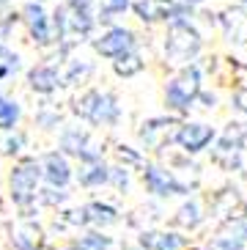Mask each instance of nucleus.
<instances>
[{
	"label": "nucleus",
	"instance_id": "f257e3e1",
	"mask_svg": "<svg viewBox=\"0 0 247 250\" xmlns=\"http://www.w3.org/2000/svg\"><path fill=\"white\" fill-rule=\"evenodd\" d=\"M198 94H201V72H198L195 66H187L176 80L167 83L165 102H167V107H173V110H187Z\"/></svg>",
	"mask_w": 247,
	"mask_h": 250
},
{
	"label": "nucleus",
	"instance_id": "f03ea898",
	"mask_svg": "<svg viewBox=\"0 0 247 250\" xmlns=\"http://www.w3.org/2000/svg\"><path fill=\"white\" fill-rule=\"evenodd\" d=\"M77 113L85 116L94 124H116L118 121V104L110 94H99V91H88L77 102Z\"/></svg>",
	"mask_w": 247,
	"mask_h": 250
},
{
	"label": "nucleus",
	"instance_id": "7ed1b4c3",
	"mask_svg": "<svg viewBox=\"0 0 247 250\" xmlns=\"http://www.w3.org/2000/svg\"><path fill=\"white\" fill-rule=\"evenodd\" d=\"M41 176V165L36 160H25L11 170V198L17 204H28L30 198H36V184Z\"/></svg>",
	"mask_w": 247,
	"mask_h": 250
},
{
	"label": "nucleus",
	"instance_id": "20e7f679",
	"mask_svg": "<svg viewBox=\"0 0 247 250\" xmlns=\"http://www.w3.org/2000/svg\"><path fill=\"white\" fill-rule=\"evenodd\" d=\"M167 55L176 61H189L201 50V39L187 22H176L170 28V36H167Z\"/></svg>",
	"mask_w": 247,
	"mask_h": 250
},
{
	"label": "nucleus",
	"instance_id": "39448f33",
	"mask_svg": "<svg viewBox=\"0 0 247 250\" xmlns=\"http://www.w3.org/2000/svg\"><path fill=\"white\" fill-rule=\"evenodd\" d=\"M143 182L148 187V192H154V195H184V192H189L187 184H182L170 170L157 168V165H148L143 170Z\"/></svg>",
	"mask_w": 247,
	"mask_h": 250
},
{
	"label": "nucleus",
	"instance_id": "423d86ee",
	"mask_svg": "<svg viewBox=\"0 0 247 250\" xmlns=\"http://www.w3.org/2000/svg\"><path fill=\"white\" fill-rule=\"evenodd\" d=\"M96 50L102 52L104 58H124L135 50V33L126 28H110L99 42H96Z\"/></svg>",
	"mask_w": 247,
	"mask_h": 250
},
{
	"label": "nucleus",
	"instance_id": "0eeeda50",
	"mask_svg": "<svg viewBox=\"0 0 247 250\" xmlns=\"http://www.w3.org/2000/svg\"><path fill=\"white\" fill-rule=\"evenodd\" d=\"M214 140V129L209 124H184L179 132H176V143L187 151V154H198L204 151Z\"/></svg>",
	"mask_w": 247,
	"mask_h": 250
},
{
	"label": "nucleus",
	"instance_id": "6e6552de",
	"mask_svg": "<svg viewBox=\"0 0 247 250\" xmlns=\"http://www.w3.org/2000/svg\"><path fill=\"white\" fill-rule=\"evenodd\" d=\"M247 242V223L245 220H228L214 236V248L220 250H239Z\"/></svg>",
	"mask_w": 247,
	"mask_h": 250
},
{
	"label": "nucleus",
	"instance_id": "1a4fd4ad",
	"mask_svg": "<svg viewBox=\"0 0 247 250\" xmlns=\"http://www.w3.org/2000/svg\"><path fill=\"white\" fill-rule=\"evenodd\" d=\"M41 173L52 187H63V184H69V179H72V168H69L66 157L58 154V151H52V154L44 157V170Z\"/></svg>",
	"mask_w": 247,
	"mask_h": 250
},
{
	"label": "nucleus",
	"instance_id": "9d476101",
	"mask_svg": "<svg viewBox=\"0 0 247 250\" xmlns=\"http://www.w3.org/2000/svg\"><path fill=\"white\" fill-rule=\"evenodd\" d=\"M135 11L140 14V20H167L170 14H179V8L170 0H138Z\"/></svg>",
	"mask_w": 247,
	"mask_h": 250
},
{
	"label": "nucleus",
	"instance_id": "9b49d317",
	"mask_svg": "<svg viewBox=\"0 0 247 250\" xmlns=\"http://www.w3.org/2000/svg\"><path fill=\"white\" fill-rule=\"evenodd\" d=\"M25 20H28V28L33 33L39 44H47L50 42V28H47V14H44V8L39 3H28L25 6Z\"/></svg>",
	"mask_w": 247,
	"mask_h": 250
},
{
	"label": "nucleus",
	"instance_id": "f8f14e48",
	"mask_svg": "<svg viewBox=\"0 0 247 250\" xmlns=\"http://www.w3.org/2000/svg\"><path fill=\"white\" fill-rule=\"evenodd\" d=\"M140 245H143L145 250H182L184 236L167 234V231H148V234L140 236Z\"/></svg>",
	"mask_w": 247,
	"mask_h": 250
},
{
	"label": "nucleus",
	"instance_id": "ddd939ff",
	"mask_svg": "<svg viewBox=\"0 0 247 250\" xmlns=\"http://www.w3.org/2000/svg\"><path fill=\"white\" fill-rule=\"evenodd\" d=\"M11 242H14L17 250H36L39 242H41V228H39L36 223H22L14 231Z\"/></svg>",
	"mask_w": 247,
	"mask_h": 250
},
{
	"label": "nucleus",
	"instance_id": "4468645a",
	"mask_svg": "<svg viewBox=\"0 0 247 250\" xmlns=\"http://www.w3.org/2000/svg\"><path fill=\"white\" fill-rule=\"evenodd\" d=\"M30 88L39 91V94H50V91H55V85H58V72L52 66H36L33 72H30Z\"/></svg>",
	"mask_w": 247,
	"mask_h": 250
},
{
	"label": "nucleus",
	"instance_id": "2eb2a0df",
	"mask_svg": "<svg viewBox=\"0 0 247 250\" xmlns=\"http://www.w3.org/2000/svg\"><path fill=\"white\" fill-rule=\"evenodd\" d=\"M85 214H88V223H96V226H110V223L118 220V212L107 204H88Z\"/></svg>",
	"mask_w": 247,
	"mask_h": 250
},
{
	"label": "nucleus",
	"instance_id": "dca6fc26",
	"mask_svg": "<svg viewBox=\"0 0 247 250\" xmlns=\"http://www.w3.org/2000/svg\"><path fill=\"white\" fill-rule=\"evenodd\" d=\"M17 118H20V104L0 96V129H11L17 124Z\"/></svg>",
	"mask_w": 247,
	"mask_h": 250
},
{
	"label": "nucleus",
	"instance_id": "f3484780",
	"mask_svg": "<svg viewBox=\"0 0 247 250\" xmlns=\"http://www.w3.org/2000/svg\"><path fill=\"white\" fill-rule=\"evenodd\" d=\"M176 223L184 228H195L198 223H201V212H198V204L195 201H187V204L179 209V214H176Z\"/></svg>",
	"mask_w": 247,
	"mask_h": 250
},
{
	"label": "nucleus",
	"instance_id": "a211bd4d",
	"mask_svg": "<svg viewBox=\"0 0 247 250\" xmlns=\"http://www.w3.org/2000/svg\"><path fill=\"white\" fill-rule=\"evenodd\" d=\"M80 182L85 184V187H94V184H107L110 182V168H104V165H99V162H96L94 168H88L85 173H80Z\"/></svg>",
	"mask_w": 247,
	"mask_h": 250
},
{
	"label": "nucleus",
	"instance_id": "6ab92c4d",
	"mask_svg": "<svg viewBox=\"0 0 247 250\" xmlns=\"http://www.w3.org/2000/svg\"><path fill=\"white\" fill-rule=\"evenodd\" d=\"M140 69H143V61H140L138 55H132V52L116 61V72L121 74V77H132V74H138Z\"/></svg>",
	"mask_w": 247,
	"mask_h": 250
},
{
	"label": "nucleus",
	"instance_id": "aec40b11",
	"mask_svg": "<svg viewBox=\"0 0 247 250\" xmlns=\"http://www.w3.org/2000/svg\"><path fill=\"white\" fill-rule=\"evenodd\" d=\"M77 248H80V250H107V248H110V239L94 231V234H85V236H82L80 242H77Z\"/></svg>",
	"mask_w": 247,
	"mask_h": 250
},
{
	"label": "nucleus",
	"instance_id": "412c9836",
	"mask_svg": "<svg viewBox=\"0 0 247 250\" xmlns=\"http://www.w3.org/2000/svg\"><path fill=\"white\" fill-rule=\"evenodd\" d=\"M124 8H129V0H102V11L104 14H118Z\"/></svg>",
	"mask_w": 247,
	"mask_h": 250
},
{
	"label": "nucleus",
	"instance_id": "4be33fe9",
	"mask_svg": "<svg viewBox=\"0 0 247 250\" xmlns=\"http://www.w3.org/2000/svg\"><path fill=\"white\" fill-rule=\"evenodd\" d=\"M110 182L124 190V187H126V182H129V176H126V168H110Z\"/></svg>",
	"mask_w": 247,
	"mask_h": 250
},
{
	"label": "nucleus",
	"instance_id": "5701e85b",
	"mask_svg": "<svg viewBox=\"0 0 247 250\" xmlns=\"http://www.w3.org/2000/svg\"><path fill=\"white\" fill-rule=\"evenodd\" d=\"M94 6V0H69V8H72L74 14H88Z\"/></svg>",
	"mask_w": 247,
	"mask_h": 250
},
{
	"label": "nucleus",
	"instance_id": "b1692460",
	"mask_svg": "<svg viewBox=\"0 0 247 250\" xmlns=\"http://www.w3.org/2000/svg\"><path fill=\"white\" fill-rule=\"evenodd\" d=\"M233 104H236L242 113H247V88H239V91H236V96H233Z\"/></svg>",
	"mask_w": 247,
	"mask_h": 250
},
{
	"label": "nucleus",
	"instance_id": "393cba45",
	"mask_svg": "<svg viewBox=\"0 0 247 250\" xmlns=\"http://www.w3.org/2000/svg\"><path fill=\"white\" fill-rule=\"evenodd\" d=\"M118 154H121V160H124V157H126V160H129V162H140V157L135 154V151H129V148H126V146H121V148H118Z\"/></svg>",
	"mask_w": 247,
	"mask_h": 250
},
{
	"label": "nucleus",
	"instance_id": "a878e982",
	"mask_svg": "<svg viewBox=\"0 0 247 250\" xmlns=\"http://www.w3.org/2000/svg\"><path fill=\"white\" fill-rule=\"evenodd\" d=\"M187 3H201V0H187Z\"/></svg>",
	"mask_w": 247,
	"mask_h": 250
},
{
	"label": "nucleus",
	"instance_id": "bb28decb",
	"mask_svg": "<svg viewBox=\"0 0 247 250\" xmlns=\"http://www.w3.org/2000/svg\"><path fill=\"white\" fill-rule=\"evenodd\" d=\"M69 250H80V248H77V245H74V248H69Z\"/></svg>",
	"mask_w": 247,
	"mask_h": 250
},
{
	"label": "nucleus",
	"instance_id": "cd10ccee",
	"mask_svg": "<svg viewBox=\"0 0 247 250\" xmlns=\"http://www.w3.org/2000/svg\"><path fill=\"white\" fill-rule=\"evenodd\" d=\"M245 3H247V0H245Z\"/></svg>",
	"mask_w": 247,
	"mask_h": 250
}]
</instances>
